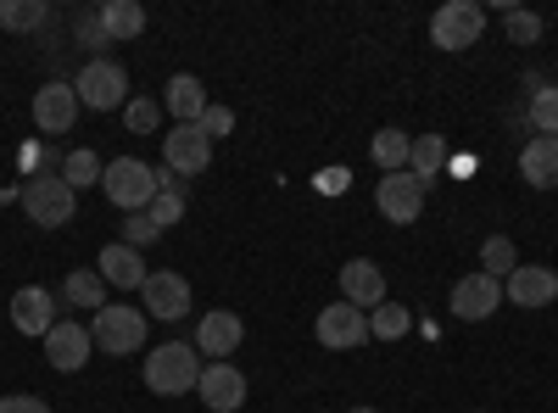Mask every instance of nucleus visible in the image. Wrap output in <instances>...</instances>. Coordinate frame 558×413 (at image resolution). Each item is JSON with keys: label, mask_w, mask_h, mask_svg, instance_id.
<instances>
[{"label": "nucleus", "mask_w": 558, "mask_h": 413, "mask_svg": "<svg viewBox=\"0 0 558 413\" xmlns=\"http://www.w3.org/2000/svg\"><path fill=\"white\" fill-rule=\"evenodd\" d=\"M196 380H202V352L191 341H162L146 352V391L184 397V391H196Z\"/></svg>", "instance_id": "obj_1"}, {"label": "nucleus", "mask_w": 558, "mask_h": 413, "mask_svg": "<svg viewBox=\"0 0 558 413\" xmlns=\"http://www.w3.org/2000/svg\"><path fill=\"white\" fill-rule=\"evenodd\" d=\"M101 191L123 212H146L157 202V191H162V179H157V168H146L140 157H112L107 173H101Z\"/></svg>", "instance_id": "obj_2"}, {"label": "nucleus", "mask_w": 558, "mask_h": 413, "mask_svg": "<svg viewBox=\"0 0 558 413\" xmlns=\"http://www.w3.org/2000/svg\"><path fill=\"white\" fill-rule=\"evenodd\" d=\"M73 96L89 112H123L129 107V73L112 57H89L78 68V78H73Z\"/></svg>", "instance_id": "obj_3"}, {"label": "nucleus", "mask_w": 558, "mask_h": 413, "mask_svg": "<svg viewBox=\"0 0 558 413\" xmlns=\"http://www.w3.org/2000/svg\"><path fill=\"white\" fill-rule=\"evenodd\" d=\"M89 341H96L107 357H129L146 347V307H123V302H107L96 318H89Z\"/></svg>", "instance_id": "obj_4"}, {"label": "nucleus", "mask_w": 558, "mask_h": 413, "mask_svg": "<svg viewBox=\"0 0 558 413\" xmlns=\"http://www.w3.org/2000/svg\"><path fill=\"white\" fill-rule=\"evenodd\" d=\"M23 212H28L39 229H62V223H73V212H78V191L68 185L62 173H34L28 185H23Z\"/></svg>", "instance_id": "obj_5"}, {"label": "nucleus", "mask_w": 558, "mask_h": 413, "mask_svg": "<svg viewBox=\"0 0 558 413\" xmlns=\"http://www.w3.org/2000/svg\"><path fill=\"white\" fill-rule=\"evenodd\" d=\"M486 34V7L481 0H447V7L430 17V45L436 51H470Z\"/></svg>", "instance_id": "obj_6"}, {"label": "nucleus", "mask_w": 558, "mask_h": 413, "mask_svg": "<svg viewBox=\"0 0 558 413\" xmlns=\"http://www.w3.org/2000/svg\"><path fill=\"white\" fill-rule=\"evenodd\" d=\"M313 336H318V347H330V352H352V347L368 341V313L352 307V302H330L313 318Z\"/></svg>", "instance_id": "obj_7"}, {"label": "nucleus", "mask_w": 558, "mask_h": 413, "mask_svg": "<svg viewBox=\"0 0 558 413\" xmlns=\"http://www.w3.org/2000/svg\"><path fill=\"white\" fill-rule=\"evenodd\" d=\"M207 162H213V141L196 129V123H179L168 141H162V168L168 173H179V179H196V173H207Z\"/></svg>", "instance_id": "obj_8"}, {"label": "nucleus", "mask_w": 558, "mask_h": 413, "mask_svg": "<svg viewBox=\"0 0 558 413\" xmlns=\"http://www.w3.org/2000/svg\"><path fill=\"white\" fill-rule=\"evenodd\" d=\"M140 296H146V318H162V325H173V318L191 313V280H184V274H173V268L146 274Z\"/></svg>", "instance_id": "obj_9"}, {"label": "nucleus", "mask_w": 558, "mask_h": 413, "mask_svg": "<svg viewBox=\"0 0 558 413\" xmlns=\"http://www.w3.org/2000/svg\"><path fill=\"white\" fill-rule=\"evenodd\" d=\"M196 397L213 408V413H241L246 408V375L235 363H202V380H196Z\"/></svg>", "instance_id": "obj_10"}, {"label": "nucleus", "mask_w": 558, "mask_h": 413, "mask_svg": "<svg viewBox=\"0 0 558 413\" xmlns=\"http://www.w3.org/2000/svg\"><path fill=\"white\" fill-rule=\"evenodd\" d=\"M452 313L463 318V325H481V318H492L497 307H502V280H492V274H463V280L452 286Z\"/></svg>", "instance_id": "obj_11"}, {"label": "nucleus", "mask_w": 558, "mask_h": 413, "mask_svg": "<svg viewBox=\"0 0 558 413\" xmlns=\"http://www.w3.org/2000/svg\"><path fill=\"white\" fill-rule=\"evenodd\" d=\"M425 185H418V179L402 168V173H386L380 179V191H375V207L391 218V223H418V212H425Z\"/></svg>", "instance_id": "obj_12"}, {"label": "nucleus", "mask_w": 558, "mask_h": 413, "mask_svg": "<svg viewBox=\"0 0 558 413\" xmlns=\"http://www.w3.org/2000/svg\"><path fill=\"white\" fill-rule=\"evenodd\" d=\"M241 341H246L241 313H229V307H218V313H202V325H196V352H202V357L223 363V357H235V347H241Z\"/></svg>", "instance_id": "obj_13"}, {"label": "nucleus", "mask_w": 558, "mask_h": 413, "mask_svg": "<svg viewBox=\"0 0 558 413\" xmlns=\"http://www.w3.org/2000/svg\"><path fill=\"white\" fill-rule=\"evenodd\" d=\"M73 118H78V96H73V84L51 78V84H39V89H34V123H39V134H68V129H73Z\"/></svg>", "instance_id": "obj_14"}, {"label": "nucleus", "mask_w": 558, "mask_h": 413, "mask_svg": "<svg viewBox=\"0 0 558 413\" xmlns=\"http://www.w3.org/2000/svg\"><path fill=\"white\" fill-rule=\"evenodd\" d=\"M12 330L45 341V336L57 330V296L45 291V286H23V291L12 296Z\"/></svg>", "instance_id": "obj_15"}, {"label": "nucleus", "mask_w": 558, "mask_h": 413, "mask_svg": "<svg viewBox=\"0 0 558 413\" xmlns=\"http://www.w3.org/2000/svg\"><path fill=\"white\" fill-rule=\"evenodd\" d=\"M502 296L514 302V307H553V296H558V274L547 268V263H531V268H514L502 280Z\"/></svg>", "instance_id": "obj_16"}, {"label": "nucleus", "mask_w": 558, "mask_h": 413, "mask_svg": "<svg viewBox=\"0 0 558 413\" xmlns=\"http://www.w3.org/2000/svg\"><path fill=\"white\" fill-rule=\"evenodd\" d=\"M89 352H96V341H89L84 325H62V318H57V330L45 336V363H51L57 375H78L89 363Z\"/></svg>", "instance_id": "obj_17"}, {"label": "nucleus", "mask_w": 558, "mask_h": 413, "mask_svg": "<svg viewBox=\"0 0 558 413\" xmlns=\"http://www.w3.org/2000/svg\"><path fill=\"white\" fill-rule=\"evenodd\" d=\"M341 302H352V307H363V313H375L380 302H391V296H386V274H380V263L352 257V263L341 268Z\"/></svg>", "instance_id": "obj_18"}, {"label": "nucleus", "mask_w": 558, "mask_h": 413, "mask_svg": "<svg viewBox=\"0 0 558 413\" xmlns=\"http://www.w3.org/2000/svg\"><path fill=\"white\" fill-rule=\"evenodd\" d=\"M96 274L112 291H140V286H146V257H140L134 246H123V241H112V246H101Z\"/></svg>", "instance_id": "obj_19"}, {"label": "nucleus", "mask_w": 558, "mask_h": 413, "mask_svg": "<svg viewBox=\"0 0 558 413\" xmlns=\"http://www.w3.org/2000/svg\"><path fill=\"white\" fill-rule=\"evenodd\" d=\"M520 173L536 191H558V141L553 134H531L525 151H520Z\"/></svg>", "instance_id": "obj_20"}, {"label": "nucleus", "mask_w": 558, "mask_h": 413, "mask_svg": "<svg viewBox=\"0 0 558 413\" xmlns=\"http://www.w3.org/2000/svg\"><path fill=\"white\" fill-rule=\"evenodd\" d=\"M162 107H168L179 123H202V112H207L213 101H207V84H202L196 73H173V78H168Z\"/></svg>", "instance_id": "obj_21"}, {"label": "nucleus", "mask_w": 558, "mask_h": 413, "mask_svg": "<svg viewBox=\"0 0 558 413\" xmlns=\"http://www.w3.org/2000/svg\"><path fill=\"white\" fill-rule=\"evenodd\" d=\"M452 157H447V141H441V134H413V151H408V173L418 179V185H436V179H441V168H447Z\"/></svg>", "instance_id": "obj_22"}, {"label": "nucleus", "mask_w": 558, "mask_h": 413, "mask_svg": "<svg viewBox=\"0 0 558 413\" xmlns=\"http://www.w3.org/2000/svg\"><path fill=\"white\" fill-rule=\"evenodd\" d=\"M101 34L107 39H140L146 34V7L140 0H101Z\"/></svg>", "instance_id": "obj_23"}, {"label": "nucleus", "mask_w": 558, "mask_h": 413, "mask_svg": "<svg viewBox=\"0 0 558 413\" xmlns=\"http://www.w3.org/2000/svg\"><path fill=\"white\" fill-rule=\"evenodd\" d=\"M62 296H68L73 307H84V313H101V307H107V280H101L96 268H73L68 286H62Z\"/></svg>", "instance_id": "obj_24"}, {"label": "nucleus", "mask_w": 558, "mask_h": 413, "mask_svg": "<svg viewBox=\"0 0 558 413\" xmlns=\"http://www.w3.org/2000/svg\"><path fill=\"white\" fill-rule=\"evenodd\" d=\"M408 330H413V307H402V302H380L368 313V336L375 341H402Z\"/></svg>", "instance_id": "obj_25"}, {"label": "nucleus", "mask_w": 558, "mask_h": 413, "mask_svg": "<svg viewBox=\"0 0 558 413\" xmlns=\"http://www.w3.org/2000/svg\"><path fill=\"white\" fill-rule=\"evenodd\" d=\"M45 17H51V7H45V0H0V28H12V34H28V28H39Z\"/></svg>", "instance_id": "obj_26"}, {"label": "nucleus", "mask_w": 558, "mask_h": 413, "mask_svg": "<svg viewBox=\"0 0 558 413\" xmlns=\"http://www.w3.org/2000/svg\"><path fill=\"white\" fill-rule=\"evenodd\" d=\"M408 151H413V134H402V129H380L375 134V162L386 173H402L408 168Z\"/></svg>", "instance_id": "obj_27"}, {"label": "nucleus", "mask_w": 558, "mask_h": 413, "mask_svg": "<svg viewBox=\"0 0 558 413\" xmlns=\"http://www.w3.org/2000/svg\"><path fill=\"white\" fill-rule=\"evenodd\" d=\"M514 268H520V252H514V241H508V235H492V241L481 246V274H492V280H508Z\"/></svg>", "instance_id": "obj_28"}, {"label": "nucleus", "mask_w": 558, "mask_h": 413, "mask_svg": "<svg viewBox=\"0 0 558 413\" xmlns=\"http://www.w3.org/2000/svg\"><path fill=\"white\" fill-rule=\"evenodd\" d=\"M101 157L96 151H89V146H78V151H68V162H62V179H68V185L73 191H84V185H101Z\"/></svg>", "instance_id": "obj_29"}, {"label": "nucleus", "mask_w": 558, "mask_h": 413, "mask_svg": "<svg viewBox=\"0 0 558 413\" xmlns=\"http://www.w3.org/2000/svg\"><path fill=\"white\" fill-rule=\"evenodd\" d=\"M502 34L514 39V45H536V39H542V17L525 12V7H508V12H502Z\"/></svg>", "instance_id": "obj_30"}, {"label": "nucleus", "mask_w": 558, "mask_h": 413, "mask_svg": "<svg viewBox=\"0 0 558 413\" xmlns=\"http://www.w3.org/2000/svg\"><path fill=\"white\" fill-rule=\"evenodd\" d=\"M531 129L558 141V89H536V96H531Z\"/></svg>", "instance_id": "obj_31"}, {"label": "nucleus", "mask_w": 558, "mask_h": 413, "mask_svg": "<svg viewBox=\"0 0 558 413\" xmlns=\"http://www.w3.org/2000/svg\"><path fill=\"white\" fill-rule=\"evenodd\" d=\"M157 118H162V107H157V101H146V96H129V107H123L129 134H151V129H157Z\"/></svg>", "instance_id": "obj_32"}, {"label": "nucleus", "mask_w": 558, "mask_h": 413, "mask_svg": "<svg viewBox=\"0 0 558 413\" xmlns=\"http://www.w3.org/2000/svg\"><path fill=\"white\" fill-rule=\"evenodd\" d=\"M151 241H162V229H157L146 212H129V218H123V246L140 252V246H151Z\"/></svg>", "instance_id": "obj_33"}, {"label": "nucleus", "mask_w": 558, "mask_h": 413, "mask_svg": "<svg viewBox=\"0 0 558 413\" xmlns=\"http://www.w3.org/2000/svg\"><path fill=\"white\" fill-rule=\"evenodd\" d=\"M196 129L207 134V141H223V134H229V129H235V112H229V107H207Z\"/></svg>", "instance_id": "obj_34"}, {"label": "nucleus", "mask_w": 558, "mask_h": 413, "mask_svg": "<svg viewBox=\"0 0 558 413\" xmlns=\"http://www.w3.org/2000/svg\"><path fill=\"white\" fill-rule=\"evenodd\" d=\"M0 413H51V402H39V397L17 391V397H0Z\"/></svg>", "instance_id": "obj_35"}, {"label": "nucleus", "mask_w": 558, "mask_h": 413, "mask_svg": "<svg viewBox=\"0 0 558 413\" xmlns=\"http://www.w3.org/2000/svg\"><path fill=\"white\" fill-rule=\"evenodd\" d=\"M78 39H84V45H107V34H101V17H84V23H78Z\"/></svg>", "instance_id": "obj_36"}, {"label": "nucleus", "mask_w": 558, "mask_h": 413, "mask_svg": "<svg viewBox=\"0 0 558 413\" xmlns=\"http://www.w3.org/2000/svg\"><path fill=\"white\" fill-rule=\"evenodd\" d=\"M318 191H347V173L330 168V173H318Z\"/></svg>", "instance_id": "obj_37"}, {"label": "nucleus", "mask_w": 558, "mask_h": 413, "mask_svg": "<svg viewBox=\"0 0 558 413\" xmlns=\"http://www.w3.org/2000/svg\"><path fill=\"white\" fill-rule=\"evenodd\" d=\"M352 413H380V408H352Z\"/></svg>", "instance_id": "obj_38"}]
</instances>
